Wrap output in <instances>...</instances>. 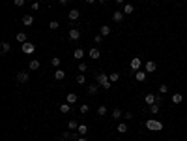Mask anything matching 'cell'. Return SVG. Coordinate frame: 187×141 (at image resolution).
Segmentation results:
<instances>
[{
  "label": "cell",
  "mask_w": 187,
  "mask_h": 141,
  "mask_svg": "<svg viewBox=\"0 0 187 141\" xmlns=\"http://www.w3.org/2000/svg\"><path fill=\"white\" fill-rule=\"evenodd\" d=\"M77 141H86V136H80V137H79Z\"/></svg>",
  "instance_id": "7bdbcfd3"
},
{
  "label": "cell",
  "mask_w": 187,
  "mask_h": 141,
  "mask_svg": "<svg viewBox=\"0 0 187 141\" xmlns=\"http://www.w3.org/2000/svg\"><path fill=\"white\" fill-rule=\"evenodd\" d=\"M17 41H21V43H26V34H24V32H19V34H17Z\"/></svg>",
  "instance_id": "f1b7e54d"
},
{
  "label": "cell",
  "mask_w": 187,
  "mask_h": 141,
  "mask_svg": "<svg viewBox=\"0 0 187 141\" xmlns=\"http://www.w3.org/2000/svg\"><path fill=\"white\" fill-rule=\"evenodd\" d=\"M94 41H95V43H101V41H103V36H101V34H97V36L94 38Z\"/></svg>",
  "instance_id": "f35d334b"
},
{
  "label": "cell",
  "mask_w": 187,
  "mask_h": 141,
  "mask_svg": "<svg viewBox=\"0 0 187 141\" xmlns=\"http://www.w3.org/2000/svg\"><path fill=\"white\" fill-rule=\"evenodd\" d=\"M159 92H161V94H165V92H169V86H167V85H161V86H159Z\"/></svg>",
  "instance_id": "74e56055"
},
{
  "label": "cell",
  "mask_w": 187,
  "mask_h": 141,
  "mask_svg": "<svg viewBox=\"0 0 187 141\" xmlns=\"http://www.w3.org/2000/svg\"><path fill=\"white\" fill-rule=\"evenodd\" d=\"M64 77H66V72H64V70H58V68H56V72H54V79H56V81H62Z\"/></svg>",
  "instance_id": "5bb4252c"
},
{
  "label": "cell",
  "mask_w": 187,
  "mask_h": 141,
  "mask_svg": "<svg viewBox=\"0 0 187 141\" xmlns=\"http://www.w3.org/2000/svg\"><path fill=\"white\" fill-rule=\"evenodd\" d=\"M125 0H116V4H124Z\"/></svg>",
  "instance_id": "bcb514c9"
},
{
  "label": "cell",
  "mask_w": 187,
  "mask_h": 141,
  "mask_svg": "<svg viewBox=\"0 0 187 141\" xmlns=\"http://www.w3.org/2000/svg\"><path fill=\"white\" fill-rule=\"evenodd\" d=\"M86 4H94V2H95V0H84Z\"/></svg>",
  "instance_id": "f6af8a7d"
},
{
  "label": "cell",
  "mask_w": 187,
  "mask_h": 141,
  "mask_svg": "<svg viewBox=\"0 0 187 141\" xmlns=\"http://www.w3.org/2000/svg\"><path fill=\"white\" fill-rule=\"evenodd\" d=\"M67 2H69V0H60V4H62V6H66Z\"/></svg>",
  "instance_id": "ee69618b"
},
{
  "label": "cell",
  "mask_w": 187,
  "mask_h": 141,
  "mask_svg": "<svg viewBox=\"0 0 187 141\" xmlns=\"http://www.w3.org/2000/svg\"><path fill=\"white\" fill-rule=\"evenodd\" d=\"M79 72H86V64H84V62L79 64Z\"/></svg>",
  "instance_id": "ab89813d"
},
{
  "label": "cell",
  "mask_w": 187,
  "mask_h": 141,
  "mask_svg": "<svg viewBox=\"0 0 187 141\" xmlns=\"http://www.w3.org/2000/svg\"><path fill=\"white\" fill-rule=\"evenodd\" d=\"M155 68H157V64L153 62V60H148L146 62V72L150 73V72H155Z\"/></svg>",
  "instance_id": "9a60e30c"
},
{
  "label": "cell",
  "mask_w": 187,
  "mask_h": 141,
  "mask_svg": "<svg viewBox=\"0 0 187 141\" xmlns=\"http://www.w3.org/2000/svg\"><path fill=\"white\" fill-rule=\"evenodd\" d=\"M116 130H118V134H125V132H127V130H129V126H127V124H125V122H120V124H118V128H116Z\"/></svg>",
  "instance_id": "ffe728a7"
},
{
  "label": "cell",
  "mask_w": 187,
  "mask_h": 141,
  "mask_svg": "<svg viewBox=\"0 0 187 141\" xmlns=\"http://www.w3.org/2000/svg\"><path fill=\"white\" fill-rule=\"evenodd\" d=\"M109 34H111V27L103 25V27H101V36H109Z\"/></svg>",
  "instance_id": "83f0119b"
},
{
  "label": "cell",
  "mask_w": 187,
  "mask_h": 141,
  "mask_svg": "<svg viewBox=\"0 0 187 141\" xmlns=\"http://www.w3.org/2000/svg\"><path fill=\"white\" fill-rule=\"evenodd\" d=\"M21 49H22V53H24V55H32V53L36 51V45H34V43H30V41H26V43H22V45H21Z\"/></svg>",
  "instance_id": "3957f363"
},
{
  "label": "cell",
  "mask_w": 187,
  "mask_h": 141,
  "mask_svg": "<svg viewBox=\"0 0 187 141\" xmlns=\"http://www.w3.org/2000/svg\"><path fill=\"white\" fill-rule=\"evenodd\" d=\"M146 128L150 130V132H161V130H163V122L157 120V118H148V120H146Z\"/></svg>",
  "instance_id": "7a4b0ae2"
},
{
  "label": "cell",
  "mask_w": 187,
  "mask_h": 141,
  "mask_svg": "<svg viewBox=\"0 0 187 141\" xmlns=\"http://www.w3.org/2000/svg\"><path fill=\"white\" fill-rule=\"evenodd\" d=\"M69 111H71V104H67V102H66V104L60 105V113L66 115V113H69Z\"/></svg>",
  "instance_id": "d6986e66"
},
{
  "label": "cell",
  "mask_w": 187,
  "mask_h": 141,
  "mask_svg": "<svg viewBox=\"0 0 187 141\" xmlns=\"http://www.w3.org/2000/svg\"><path fill=\"white\" fill-rule=\"evenodd\" d=\"M40 68V60H32L30 62V70H38Z\"/></svg>",
  "instance_id": "836d02e7"
},
{
  "label": "cell",
  "mask_w": 187,
  "mask_h": 141,
  "mask_svg": "<svg viewBox=\"0 0 187 141\" xmlns=\"http://www.w3.org/2000/svg\"><path fill=\"white\" fill-rule=\"evenodd\" d=\"M118 79H120V73H118V72H112L111 75H109V81H111V83H116Z\"/></svg>",
  "instance_id": "cb8c5ba5"
},
{
  "label": "cell",
  "mask_w": 187,
  "mask_h": 141,
  "mask_svg": "<svg viewBox=\"0 0 187 141\" xmlns=\"http://www.w3.org/2000/svg\"><path fill=\"white\" fill-rule=\"evenodd\" d=\"M107 105H99V107H97V115H99V117H105V115H107Z\"/></svg>",
  "instance_id": "603a6c76"
},
{
  "label": "cell",
  "mask_w": 187,
  "mask_h": 141,
  "mask_svg": "<svg viewBox=\"0 0 187 141\" xmlns=\"http://www.w3.org/2000/svg\"><path fill=\"white\" fill-rule=\"evenodd\" d=\"M77 83H79V85H84V83H86L84 73H79V75H77Z\"/></svg>",
  "instance_id": "4dcf8cb0"
},
{
  "label": "cell",
  "mask_w": 187,
  "mask_h": 141,
  "mask_svg": "<svg viewBox=\"0 0 187 141\" xmlns=\"http://www.w3.org/2000/svg\"><path fill=\"white\" fill-rule=\"evenodd\" d=\"M99 2H101V4H107V0H99Z\"/></svg>",
  "instance_id": "7dc6e473"
},
{
  "label": "cell",
  "mask_w": 187,
  "mask_h": 141,
  "mask_svg": "<svg viewBox=\"0 0 187 141\" xmlns=\"http://www.w3.org/2000/svg\"><path fill=\"white\" fill-rule=\"evenodd\" d=\"M79 38H80V30H79V28H71V30H69V40L77 41Z\"/></svg>",
  "instance_id": "8992f818"
},
{
  "label": "cell",
  "mask_w": 187,
  "mask_h": 141,
  "mask_svg": "<svg viewBox=\"0 0 187 141\" xmlns=\"http://www.w3.org/2000/svg\"><path fill=\"white\" fill-rule=\"evenodd\" d=\"M112 21H114V23H122V21H124V11H118V9H116L114 13H112Z\"/></svg>",
  "instance_id": "52a82bcc"
},
{
  "label": "cell",
  "mask_w": 187,
  "mask_h": 141,
  "mask_svg": "<svg viewBox=\"0 0 187 141\" xmlns=\"http://www.w3.org/2000/svg\"><path fill=\"white\" fill-rule=\"evenodd\" d=\"M112 117H114V118H122V117H124V113H122V109H118V107H116V109L112 111Z\"/></svg>",
  "instance_id": "f546056e"
},
{
  "label": "cell",
  "mask_w": 187,
  "mask_h": 141,
  "mask_svg": "<svg viewBox=\"0 0 187 141\" xmlns=\"http://www.w3.org/2000/svg\"><path fill=\"white\" fill-rule=\"evenodd\" d=\"M146 73L148 72H137L135 73V79H137V81H144V79H146Z\"/></svg>",
  "instance_id": "d4e9b609"
},
{
  "label": "cell",
  "mask_w": 187,
  "mask_h": 141,
  "mask_svg": "<svg viewBox=\"0 0 187 141\" xmlns=\"http://www.w3.org/2000/svg\"><path fill=\"white\" fill-rule=\"evenodd\" d=\"M82 57H84V51H82V49H75V51H73V59L80 60Z\"/></svg>",
  "instance_id": "7402d4cb"
},
{
  "label": "cell",
  "mask_w": 187,
  "mask_h": 141,
  "mask_svg": "<svg viewBox=\"0 0 187 141\" xmlns=\"http://www.w3.org/2000/svg\"><path fill=\"white\" fill-rule=\"evenodd\" d=\"M51 64H53L54 68H58V66H60V59H58V57H53V59H51Z\"/></svg>",
  "instance_id": "d6a6232c"
},
{
  "label": "cell",
  "mask_w": 187,
  "mask_h": 141,
  "mask_svg": "<svg viewBox=\"0 0 187 141\" xmlns=\"http://www.w3.org/2000/svg\"><path fill=\"white\" fill-rule=\"evenodd\" d=\"M32 9H40V2H34V4H32Z\"/></svg>",
  "instance_id": "b9f144b4"
},
{
  "label": "cell",
  "mask_w": 187,
  "mask_h": 141,
  "mask_svg": "<svg viewBox=\"0 0 187 141\" xmlns=\"http://www.w3.org/2000/svg\"><path fill=\"white\" fill-rule=\"evenodd\" d=\"M24 2H26V0H13V4L17 6V8H21V6H24Z\"/></svg>",
  "instance_id": "8d00e7d4"
},
{
  "label": "cell",
  "mask_w": 187,
  "mask_h": 141,
  "mask_svg": "<svg viewBox=\"0 0 187 141\" xmlns=\"http://www.w3.org/2000/svg\"><path fill=\"white\" fill-rule=\"evenodd\" d=\"M9 51H11L9 41H2V45H0V53H2V55H6V53H9Z\"/></svg>",
  "instance_id": "ba28073f"
},
{
  "label": "cell",
  "mask_w": 187,
  "mask_h": 141,
  "mask_svg": "<svg viewBox=\"0 0 187 141\" xmlns=\"http://www.w3.org/2000/svg\"><path fill=\"white\" fill-rule=\"evenodd\" d=\"M32 23H34V17H32V15H24V17H22V25H24V27H30Z\"/></svg>",
  "instance_id": "ac0fdd59"
},
{
  "label": "cell",
  "mask_w": 187,
  "mask_h": 141,
  "mask_svg": "<svg viewBox=\"0 0 187 141\" xmlns=\"http://www.w3.org/2000/svg\"><path fill=\"white\" fill-rule=\"evenodd\" d=\"M67 128H69V130H71V132H77V128H79V122H77V120H69V122H67Z\"/></svg>",
  "instance_id": "44dd1931"
},
{
  "label": "cell",
  "mask_w": 187,
  "mask_h": 141,
  "mask_svg": "<svg viewBox=\"0 0 187 141\" xmlns=\"http://www.w3.org/2000/svg\"><path fill=\"white\" fill-rule=\"evenodd\" d=\"M88 111H90V105L88 104H82V105H80V113H82V115H86Z\"/></svg>",
  "instance_id": "1f68e13d"
},
{
  "label": "cell",
  "mask_w": 187,
  "mask_h": 141,
  "mask_svg": "<svg viewBox=\"0 0 187 141\" xmlns=\"http://www.w3.org/2000/svg\"><path fill=\"white\" fill-rule=\"evenodd\" d=\"M140 64H142V59H140V57H135V59H131V70L138 72V70H140Z\"/></svg>",
  "instance_id": "277c9868"
},
{
  "label": "cell",
  "mask_w": 187,
  "mask_h": 141,
  "mask_svg": "<svg viewBox=\"0 0 187 141\" xmlns=\"http://www.w3.org/2000/svg\"><path fill=\"white\" fill-rule=\"evenodd\" d=\"M71 134H73V132H71V130H69V132H64V134H62V136H60V137H62V139L66 141V139H69V137H71Z\"/></svg>",
  "instance_id": "d590c367"
},
{
  "label": "cell",
  "mask_w": 187,
  "mask_h": 141,
  "mask_svg": "<svg viewBox=\"0 0 187 141\" xmlns=\"http://www.w3.org/2000/svg\"><path fill=\"white\" fill-rule=\"evenodd\" d=\"M88 57H90V59H94V60H97L99 57H101V53H99V49H97V47H94V49H90Z\"/></svg>",
  "instance_id": "30bf717a"
},
{
  "label": "cell",
  "mask_w": 187,
  "mask_h": 141,
  "mask_svg": "<svg viewBox=\"0 0 187 141\" xmlns=\"http://www.w3.org/2000/svg\"><path fill=\"white\" fill-rule=\"evenodd\" d=\"M66 102H67V104H75V102H77V94H75V92H69V94H67L66 96Z\"/></svg>",
  "instance_id": "2e32d148"
},
{
  "label": "cell",
  "mask_w": 187,
  "mask_h": 141,
  "mask_svg": "<svg viewBox=\"0 0 187 141\" xmlns=\"http://www.w3.org/2000/svg\"><path fill=\"white\" fill-rule=\"evenodd\" d=\"M159 109H161V107H159V104L150 105V113H151V115H157V113H159Z\"/></svg>",
  "instance_id": "4316f807"
},
{
  "label": "cell",
  "mask_w": 187,
  "mask_h": 141,
  "mask_svg": "<svg viewBox=\"0 0 187 141\" xmlns=\"http://www.w3.org/2000/svg\"><path fill=\"white\" fill-rule=\"evenodd\" d=\"M153 104H157V96L146 94V105H153Z\"/></svg>",
  "instance_id": "4fadbf2b"
},
{
  "label": "cell",
  "mask_w": 187,
  "mask_h": 141,
  "mask_svg": "<svg viewBox=\"0 0 187 141\" xmlns=\"http://www.w3.org/2000/svg\"><path fill=\"white\" fill-rule=\"evenodd\" d=\"M58 27H60V25H58V21H51V23H49V28H51V30H56Z\"/></svg>",
  "instance_id": "e575fe53"
},
{
  "label": "cell",
  "mask_w": 187,
  "mask_h": 141,
  "mask_svg": "<svg viewBox=\"0 0 187 141\" xmlns=\"http://www.w3.org/2000/svg\"><path fill=\"white\" fill-rule=\"evenodd\" d=\"M122 11H124V15H131L135 11V8H133V4H124V9H122Z\"/></svg>",
  "instance_id": "7c38bea8"
},
{
  "label": "cell",
  "mask_w": 187,
  "mask_h": 141,
  "mask_svg": "<svg viewBox=\"0 0 187 141\" xmlns=\"http://www.w3.org/2000/svg\"><path fill=\"white\" fill-rule=\"evenodd\" d=\"M28 79H30V73H28V72H19L17 73V81L19 83H26Z\"/></svg>",
  "instance_id": "5b68a950"
},
{
  "label": "cell",
  "mask_w": 187,
  "mask_h": 141,
  "mask_svg": "<svg viewBox=\"0 0 187 141\" xmlns=\"http://www.w3.org/2000/svg\"><path fill=\"white\" fill-rule=\"evenodd\" d=\"M131 117H133V115H131V111H125V113H124V118H127V120H129Z\"/></svg>",
  "instance_id": "60d3db41"
},
{
  "label": "cell",
  "mask_w": 187,
  "mask_h": 141,
  "mask_svg": "<svg viewBox=\"0 0 187 141\" xmlns=\"http://www.w3.org/2000/svg\"><path fill=\"white\" fill-rule=\"evenodd\" d=\"M95 81H97V85H101V88H105V90H109L112 86V83L109 81V75L107 73H95Z\"/></svg>",
  "instance_id": "6da1fadb"
},
{
  "label": "cell",
  "mask_w": 187,
  "mask_h": 141,
  "mask_svg": "<svg viewBox=\"0 0 187 141\" xmlns=\"http://www.w3.org/2000/svg\"><path fill=\"white\" fill-rule=\"evenodd\" d=\"M182 100H183V96H182V94H178V92H174L172 98H170V102H172V104H176V105L182 104Z\"/></svg>",
  "instance_id": "8fae6325"
},
{
  "label": "cell",
  "mask_w": 187,
  "mask_h": 141,
  "mask_svg": "<svg viewBox=\"0 0 187 141\" xmlns=\"http://www.w3.org/2000/svg\"><path fill=\"white\" fill-rule=\"evenodd\" d=\"M77 132H79L80 136H86V132H88V128H86V124H79V128H77Z\"/></svg>",
  "instance_id": "484cf974"
},
{
  "label": "cell",
  "mask_w": 187,
  "mask_h": 141,
  "mask_svg": "<svg viewBox=\"0 0 187 141\" xmlns=\"http://www.w3.org/2000/svg\"><path fill=\"white\" fill-rule=\"evenodd\" d=\"M99 90V85H88V94L90 96H95Z\"/></svg>",
  "instance_id": "e0dca14e"
},
{
  "label": "cell",
  "mask_w": 187,
  "mask_h": 141,
  "mask_svg": "<svg viewBox=\"0 0 187 141\" xmlns=\"http://www.w3.org/2000/svg\"><path fill=\"white\" fill-rule=\"evenodd\" d=\"M67 17H69V21H79V17H80V11H79V9H71Z\"/></svg>",
  "instance_id": "9c48e42d"
}]
</instances>
